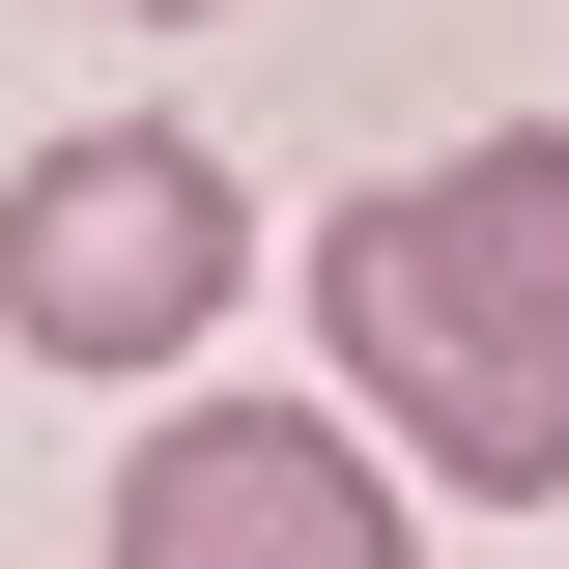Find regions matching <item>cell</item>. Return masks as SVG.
Masks as SVG:
<instances>
[{
	"mask_svg": "<svg viewBox=\"0 0 569 569\" xmlns=\"http://www.w3.org/2000/svg\"><path fill=\"white\" fill-rule=\"evenodd\" d=\"M114 569H427L399 427H313V399H171V427L114 456Z\"/></svg>",
	"mask_w": 569,
	"mask_h": 569,
	"instance_id": "obj_3",
	"label": "cell"
},
{
	"mask_svg": "<svg viewBox=\"0 0 569 569\" xmlns=\"http://www.w3.org/2000/svg\"><path fill=\"white\" fill-rule=\"evenodd\" d=\"M313 342L427 485L541 512L569 485V142H427L313 228Z\"/></svg>",
	"mask_w": 569,
	"mask_h": 569,
	"instance_id": "obj_1",
	"label": "cell"
},
{
	"mask_svg": "<svg viewBox=\"0 0 569 569\" xmlns=\"http://www.w3.org/2000/svg\"><path fill=\"white\" fill-rule=\"evenodd\" d=\"M142 29H228V0H142Z\"/></svg>",
	"mask_w": 569,
	"mask_h": 569,
	"instance_id": "obj_4",
	"label": "cell"
},
{
	"mask_svg": "<svg viewBox=\"0 0 569 569\" xmlns=\"http://www.w3.org/2000/svg\"><path fill=\"white\" fill-rule=\"evenodd\" d=\"M228 313H257V200H228L171 114H86V142H29L0 171V342L29 370H200Z\"/></svg>",
	"mask_w": 569,
	"mask_h": 569,
	"instance_id": "obj_2",
	"label": "cell"
}]
</instances>
